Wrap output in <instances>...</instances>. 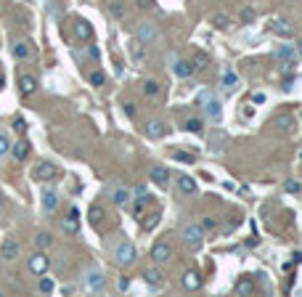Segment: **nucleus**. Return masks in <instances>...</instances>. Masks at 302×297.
I'll return each instance as SVG.
<instances>
[{"label": "nucleus", "instance_id": "obj_10", "mask_svg": "<svg viewBox=\"0 0 302 297\" xmlns=\"http://www.w3.org/2000/svg\"><path fill=\"white\" fill-rule=\"evenodd\" d=\"M11 56L16 59V61H29V59H32V48H29L24 40H16L11 45Z\"/></svg>", "mask_w": 302, "mask_h": 297}, {"label": "nucleus", "instance_id": "obj_6", "mask_svg": "<svg viewBox=\"0 0 302 297\" xmlns=\"http://www.w3.org/2000/svg\"><path fill=\"white\" fill-rule=\"evenodd\" d=\"M297 56H300L297 48H294V45H286V43H284V45H278V51H276V59L281 61L284 69H292V66L297 64Z\"/></svg>", "mask_w": 302, "mask_h": 297}, {"label": "nucleus", "instance_id": "obj_23", "mask_svg": "<svg viewBox=\"0 0 302 297\" xmlns=\"http://www.w3.org/2000/svg\"><path fill=\"white\" fill-rule=\"evenodd\" d=\"M109 13L114 19H125L127 16V5L120 3V0H114V3H109Z\"/></svg>", "mask_w": 302, "mask_h": 297}, {"label": "nucleus", "instance_id": "obj_24", "mask_svg": "<svg viewBox=\"0 0 302 297\" xmlns=\"http://www.w3.org/2000/svg\"><path fill=\"white\" fill-rule=\"evenodd\" d=\"M159 218H162V212H159V210H154V212H151V215H149V218H143V220H141V226H143V231H151V228H154V226H157V223H159Z\"/></svg>", "mask_w": 302, "mask_h": 297}, {"label": "nucleus", "instance_id": "obj_17", "mask_svg": "<svg viewBox=\"0 0 302 297\" xmlns=\"http://www.w3.org/2000/svg\"><path fill=\"white\" fill-rule=\"evenodd\" d=\"M43 207H45V212H53L59 207V194L53 188H45L43 191Z\"/></svg>", "mask_w": 302, "mask_h": 297}, {"label": "nucleus", "instance_id": "obj_25", "mask_svg": "<svg viewBox=\"0 0 302 297\" xmlns=\"http://www.w3.org/2000/svg\"><path fill=\"white\" fill-rule=\"evenodd\" d=\"M254 292V281L252 279H242L236 284V295H252Z\"/></svg>", "mask_w": 302, "mask_h": 297}, {"label": "nucleus", "instance_id": "obj_35", "mask_svg": "<svg viewBox=\"0 0 302 297\" xmlns=\"http://www.w3.org/2000/svg\"><path fill=\"white\" fill-rule=\"evenodd\" d=\"M8 151H11V141H8V135H5V133H0V157H3V154H8Z\"/></svg>", "mask_w": 302, "mask_h": 297}, {"label": "nucleus", "instance_id": "obj_14", "mask_svg": "<svg viewBox=\"0 0 302 297\" xmlns=\"http://www.w3.org/2000/svg\"><path fill=\"white\" fill-rule=\"evenodd\" d=\"M178 188H181V191L185 194V196H191V194H196V180L191 178V175H178Z\"/></svg>", "mask_w": 302, "mask_h": 297}, {"label": "nucleus", "instance_id": "obj_27", "mask_svg": "<svg viewBox=\"0 0 302 297\" xmlns=\"http://www.w3.org/2000/svg\"><path fill=\"white\" fill-rule=\"evenodd\" d=\"M61 226H64V231L66 234H77V231H80V220H74V218H64V223H61Z\"/></svg>", "mask_w": 302, "mask_h": 297}, {"label": "nucleus", "instance_id": "obj_3", "mask_svg": "<svg viewBox=\"0 0 302 297\" xmlns=\"http://www.w3.org/2000/svg\"><path fill=\"white\" fill-rule=\"evenodd\" d=\"M48 268H51V260H48V255H43V252H35L27 263V271L32 273V276H45Z\"/></svg>", "mask_w": 302, "mask_h": 297}, {"label": "nucleus", "instance_id": "obj_31", "mask_svg": "<svg viewBox=\"0 0 302 297\" xmlns=\"http://www.w3.org/2000/svg\"><path fill=\"white\" fill-rule=\"evenodd\" d=\"M273 125H276V130H289V125H292V117H276L273 119Z\"/></svg>", "mask_w": 302, "mask_h": 297}, {"label": "nucleus", "instance_id": "obj_12", "mask_svg": "<svg viewBox=\"0 0 302 297\" xmlns=\"http://www.w3.org/2000/svg\"><path fill=\"white\" fill-rule=\"evenodd\" d=\"M19 241L16 239H5L3 241V247H0V257H3V260H16L19 257Z\"/></svg>", "mask_w": 302, "mask_h": 297}, {"label": "nucleus", "instance_id": "obj_41", "mask_svg": "<svg viewBox=\"0 0 302 297\" xmlns=\"http://www.w3.org/2000/svg\"><path fill=\"white\" fill-rule=\"evenodd\" d=\"M215 27H220V29L228 27V16H226V13H218V16H215Z\"/></svg>", "mask_w": 302, "mask_h": 297}, {"label": "nucleus", "instance_id": "obj_30", "mask_svg": "<svg viewBox=\"0 0 302 297\" xmlns=\"http://www.w3.org/2000/svg\"><path fill=\"white\" fill-rule=\"evenodd\" d=\"M130 53H133L138 61H143V59H146V48H143V43H133V45H130Z\"/></svg>", "mask_w": 302, "mask_h": 297}, {"label": "nucleus", "instance_id": "obj_2", "mask_svg": "<svg viewBox=\"0 0 302 297\" xmlns=\"http://www.w3.org/2000/svg\"><path fill=\"white\" fill-rule=\"evenodd\" d=\"M114 263L117 265H133L135 263V247L130 241H120L114 247Z\"/></svg>", "mask_w": 302, "mask_h": 297}, {"label": "nucleus", "instance_id": "obj_26", "mask_svg": "<svg viewBox=\"0 0 302 297\" xmlns=\"http://www.w3.org/2000/svg\"><path fill=\"white\" fill-rule=\"evenodd\" d=\"M88 220H90L93 226H98L101 220H104V207H98V204H93V207H90V212H88Z\"/></svg>", "mask_w": 302, "mask_h": 297}, {"label": "nucleus", "instance_id": "obj_8", "mask_svg": "<svg viewBox=\"0 0 302 297\" xmlns=\"http://www.w3.org/2000/svg\"><path fill=\"white\" fill-rule=\"evenodd\" d=\"M56 175H59V167L53 162H40L35 167V180H51V178H56Z\"/></svg>", "mask_w": 302, "mask_h": 297}, {"label": "nucleus", "instance_id": "obj_46", "mask_svg": "<svg viewBox=\"0 0 302 297\" xmlns=\"http://www.w3.org/2000/svg\"><path fill=\"white\" fill-rule=\"evenodd\" d=\"M135 196H149V191H146V186H138V188H135Z\"/></svg>", "mask_w": 302, "mask_h": 297}, {"label": "nucleus", "instance_id": "obj_15", "mask_svg": "<svg viewBox=\"0 0 302 297\" xmlns=\"http://www.w3.org/2000/svg\"><path fill=\"white\" fill-rule=\"evenodd\" d=\"M19 90H21V96H32L37 90V77H32V74H21Z\"/></svg>", "mask_w": 302, "mask_h": 297}, {"label": "nucleus", "instance_id": "obj_20", "mask_svg": "<svg viewBox=\"0 0 302 297\" xmlns=\"http://www.w3.org/2000/svg\"><path fill=\"white\" fill-rule=\"evenodd\" d=\"M270 29H273L276 35H281V37H289L292 35V24L286 19H276L273 24H270Z\"/></svg>", "mask_w": 302, "mask_h": 297}, {"label": "nucleus", "instance_id": "obj_21", "mask_svg": "<svg viewBox=\"0 0 302 297\" xmlns=\"http://www.w3.org/2000/svg\"><path fill=\"white\" fill-rule=\"evenodd\" d=\"M173 72L178 74V77H191V74H193V64H188V61H183V59H181V61L173 64Z\"/></svg>", "mask_w": 302, "mask_h": 297}, {"label": "nucleus", "instance_id": "obj_22", "mask_svg": "<svg viewBox=\"0 0 302 297\" xmlns=\"http://www.w3.org/2000/svg\"><path fill=\"white\" fill-rule=\"evenodd\" d=\"M143 279H146V284H149V287H159L162 284V273L157 268H146L143 271Z\"/></svg>", "mask_w": 302, "mask_h": 297}, {"label": "nucleus", "instance_id": "obj_5", "mask_svg": "<svg viewBox=\"0 0 302 297\" xmlns=\"http://www.w3.org/2000/svg\"><path fill=\"white\" fill-rule=\"evenodd\" d=\"M183 241H185V247L193 249V252H199L201 249V226H185L183 228Z\"/></svg>", "mask_w": 302, "mask_h": 297}, {"label": "nucleus", "instance_id": "obj_45", "mask_svg": "<svg viewBox=\"0 0 302 297\" xmlns=\"http://www.w3.org/2000/svg\"><path fill=\"white\" fill-rule=\"evenodd\" d=\"M215 226H218V223H215L212 218H204V220H201V228H215Z\"/></svg>", "mask_w": 302, "mask_h": 297}, {"label": "nucleus", "instance_id": "obj_51", "mask_svg": "<svg viewBox=\"0 0 302 297\" xmlns=\"http://www.w3.org/2000/svg\"><path fill=\"white\" fill-rule=\"evenodd\" d=\"M289 3H297V0H289Z\"/></svg>", "mask_w": 302, "mask_h": 297}, {"label": "nucleus", "instance_id": "obj_34", "mask_svg": "<svg viewBox=\"0 0 302 297\" xmlns=\"http://www.w3.org/2000/svg\"><path fill=\"white\" fill-rule=\"evenodd\" d=\"M112 202L114 204H125L127 202V191H125V188H117V191L112 194Z\"/></svg>", "mask_w": 302, "mask_h": 297}, {"label": "nucleus", "instance_id": "obj_37", "mask_svg": "<svg viewBox=\"0 0 302 297\" xmlns=\"http://www.w3.org/2000/svg\"><path fill=\"white\" fill-rule=\"evenodd\" d=\"M173 157L178 159V162H185V165H191V162H193V154H188V151H175Z\"/></svg>", "mask_w": 302, "mask_h": 297}, {"label": "nucleus", "instance_id": "obj_36", "mask_svg": "<svg viewBox=\"0 0 302 297\" xmlns=\"http://www.w3.org/2000/svg\"><path fill=\"white\" fill-rule=\"evenodd\" d=\"M53 287H56V284H53V279H45V276H40V292H45V295H48V292H53Z\"/></svg>", "mask_w": 302, "mask_h": 297}, {"label": "nucleus", "instance_id": "obj_42", "mask_svg": "<svg viewBox=\"0 0 302 297\" xmlns=\"http://www.w3.org/2000/svg\"><path fill=\"white\" fill-rule=\"evenodd\" d=\"M207 64H210V61H207V56H196V59H193V69H204Z\"/></svg>", "mask_w": 302, "mask_h": 297}, {"label": "nucleus", "instance_id": "obj_19", "mask_svg": "<svg viewBox=\"0 0 302 297\" xmlns=\"http://www.w3.org/2000/svg\"><path fill=\"white\" fill-rule=\"evenodd\" d=\"M146 133H149V138H162V135H165V125H162L159 119H149V122H146Z\"/></svg>", "mask_w": 302, "mask_h": 297}, {"label": "nucleus", "instance_id": "obj_43", "mask_svg": "<svg viewBox=\"0 0 302 297\" xmlns=\"http://www.w3.org/2000/svg\"><path fill=\"white\" fill-rule=\"evenodd\" d=\"M13 130H16V133H24V130H27V122H24L21 117H16V119H13Z\"/></svg>", "mask_w": 302, "mask_h": 297}, {"label": "nucleus", "instance_id": "obj_47", "mask_svg": "<svg viewBox=\"0 0 302 297\" xmlns=\"http://www.w3.org/2000/svg\"><path fill=\"white\" fill-rule=\"evenodd\" d=\"M252 101H254V104H262V101H265V96H262V93H254Z\"/></svg>", "mask_w": 302, "mask_h": 297}, {"label": "nucleus", "instance_id": "obj_1", "mask_svg": "<svg viewBox=\"0 0 302 297\" xmlns=\"http://www.w3.org/2000/svg\"><path fill=\"white\" fill-rule=\"evenodd\" d=\"M199 106L204 109V114H207L210 119H220L223 104H220L218 93H212V90H201V93H199Z\"/></svg>", "mask_w": 302, "mask_h": 297}, {"label": "nucleus", "instance_id": "obj_13", "mask_svg": "<svg viewBox=\"0 0 302 297\" xmlns=\"http://www.w3.org/2000/svg\"><path fill=\"white\" fill-rule=\"evenodd\" d=\"M151 180H154L159 188H167V186H170V170H167V167H162V165L151 167Z\"/></svg>", "mask_w": 302, "mask_h": 297}, {"label": "nucleus", "instance_id": "obj_28", "mask_svg": "<svg viewBox=\"0 0 302 297\" xmlns=\"http://www.w3.org/2000/svg\"><path fill=\"white\" fill-rule=\"evenodd\" d=\"M35 241H37V247H40V249H45V247H51V244H53V236H51L48 231H40Z\"/></svg>", "mask_w": 302, "mask_h": 297}, {"label": "nucleus", "instance_id": "obj_7", "mask_svg": "<svg viewBox=\"0 0 302 297\" xmlns=\"http://www.w3.org/2000/svg\"><path fill=\"white\" fill-rule=\"evenodd\" d=\"M74 40H80V43H90L93 40V27H90V21H85V19H74Z\"/></svg>", "mask_w": 302, "mask_h": 297}, {"label": "nucleus", "instance_id": "obj_49", "mask_svg": "<svg viewBox=\"0 0 302 297\" xmlns=\"http://www.w3.org/2000/svg\"><path fill=\"white\" fill-rule=\"evenodd\" d=\"M297 53H300V56H302V40H297Z\"/></svg>", "mask_w": 302, "mask_h": 297}, {"label": "nucleus", "instance_id": "obj_33", "mask_svg": "<svg viewBox=\"0 0 302 297\" xmlns=\"http://www.w3.org/2000/svg\"><path fill=\"white\" fill-rule=\"evenodd\" d=\"M48 13H51L53 19H61V16H64V11H61V5H59V3H53V0H48Z\"/></svg>", "mask_w": 302, "mask_h": 297}, {"label": "nucleus", "instance_id": "obj_32", "mask_svg": "<svg viewBox=\"0 0 302 297\" xmlns=\"http://www.w3.org/2000/svg\"><path fill=\"white\" fill-rule=\"evenodd\" d=\"M185 130H188V133H201V130H204V125H201V119L193 117V119H188V122H185Z\"/></svg>", "mask_w": 302, "mask_h": 297}, {"label": "nucleus", "instance_id": "obj_11", "mask_svg": "<svg viewBox=\"0 0 302 297\" xmlns=\"http://www.w3.org/2000/svg\"><path fill=\"white\" fill-rule=\"evenodd\" d=\"M104 287H106V279H104V273H101L98 268H93L90 273H88V289L90 292H104Z\"/></svg>", "mask_w": 302, "mask_h": 297}, {"label": "nucleus", "instance_id": "obj_18", "mask_svg": "<svg viewBox=\"0 0 302 297\" xmlns=\"http://www.w3.org/2000/svg\"><path fill=\"white\" fill-rule=\"evenodd\" d=\"M11 154H13V159H19V162H21V159H27V154H29V141L27 138L16 141L11 146Z\"/></svg>", "mask_w": 302, "mask_h": 297}, {"label": "nucleus", "instance_id": "obj_29", "mask_svg": "<svg viewBox=\"0 0 302 297\" xmlns=\"http://www.w3.org/2000/svg\"><path fill=\"white\" fill-rule=\"evenodd\" d=\"M143 93L146 96H159V82L157 80H146L143 82Z\"/></svg>", "mask_w": 302, "mask_h": 297}, {"label": "nucleus", "instance_id": "obj_4", "mask_svg": "<svg viewBox=\"0 0 302 297\" xmlns=\"http://www.w3.org/2000/svg\"><path fill=\"white\" fill-rule=\"evenodd\" d=\"M159 37V29L151 24V21H141V24L135 27V40L143 43V45H151L154 40Z\"/></svg>", "mask_w": 302, "mask_h": 297}, {"label": "nucleus", "instance_id": "obj_40", "mask_svg": "<svg viewBox=\"0 0 302 297\" xmlns=\"http://www.w3.org/2000/svg\"><path fill=\"white\" fill-rule=\"evenodd\" d=\"M104 80H106V77H104V72H90V82H93L96 88H98V85H104Z\"/></svg>", "mask_w": 302, "mask_h": 297}, {"label": "nucleus", "instance_id": "obj_48", "mask_svg": "<svg viewBox=\"0 0 302 297\" xmlns=\"http://www.w3.org/2000/svg\"><path fill=\"white\" fill-rule=\"evenodd\" d=\"M69 218H74V220H80V210H77V207H72V210H69Z\"/></svg>", "mask_w": 302, "mask_h": 297}, {"label": "nucleus", "instance_id": "obj_16", "mask_svg": "<svg viewBox=\"0 0 302 297\" xmlns=\"http://www.w3.org/2000/svg\"><path fill=\"white\" fill-rule=\"evenodd\" d=\"M183 287L188 289V292H196V289L201 287V273H199V271H185V276H183Z\"/></svg>", "mask_w": 302, "mask_h": 297}, {"label": "nucleus", "instance_id": "obj_44", "mask_svg": "<svg viewBox=\"0 0 302 297\" xmlns=\"http://www.w3.org/2000/svg\"><path fill=\"white\" fill-rule=\"evenodd\" d=\"M252 19H254V11L252 8H242V21H244V24H249Z\"/></svg>", "mask_w": 302, "mask_h": 297}, {"label": "nucleus", "instance_id": "obj_9", "mask_svg": "<svg viewBox=\"0 0 302 297\" xmlns=\"http://www.w3.org/2000/svg\"><path fill=\"white\" fill-rule=\"evenodd\" d=\"M170 257H173V249H170L167 241H159V244L151 247V260L154 263H167Z\"/></svg>", "mask_w": 302, "mask_h": 297}, {"label": "nucleus", "instance_id": "obj_39", "mask_svg": "<svg viewBox=\"0 0 302 297\" xmlns=\"http://www.w3.org/2000/svg\"><path fill=\"white\" fill-rule=\"evenodd\" d=\"M286 191H289V194H300L302 183H300V180H286Z\"/></svg>", "mask_w": 302, "mask_h": 297}, {"label": "nucleus", "instance_id": "obj_38", "mask_svg": "<svg viewBox=\"0 0 302 297\" xmlns=\"http://www.w3.org/2000/svg\"><path fill=\"white\" fill-rule=\"evenodd\" d=\"M223 80H226V88H228V90L236 88V74L231 72V69H226V77H223Z\"/></svg>", "mask_w": 302, "mask_h": 297}, {"label": "nucleus", "instance_id": "obj_50", "mask_svg": "<svg viewBox=\"0 0 302 297\" xmlns=\"http://www.w3.org/2000/svg\"><path fill=\"white\" fill-rule=\"evenodd\" d=\"M3 85H5V80H3V74H0V90H3Z\"/></svg>", "mask_w": 302, "mask_h": 297}]
</instances>
